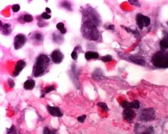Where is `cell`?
I'll list each match as a JSON object with an SVG mask.
<instances>
[{
	"instance_id": "obj_37",
	"label": "cell",
	"mask_w": 168,
	"mask_h": 134,
	"mask_svg": "<svg viewBox=\"0 0 168 134\" xmlns=\"http://www.w3.org/2000/svg\"><path fill=\"white\" fill-rule=\"evenodd\" d=\"M105 28L107 30H111V31H114L115 29L114 25H111V24L105 26Z\"/></svg>"
},
{
	"instance_id": "obj_3",
	"label": "cell",
	"mask_w": 168,
	"mask_h": 134,
	"mask_svg": "<svg viewBox=\"0 0 168 134\" xmlns=\"http://www.w3.org/2000/svg\"><path fill=\"white\" fill-rule=\"evenodd\" d=\"M151 62L156 68H168V51L160 50L155 53L152 56Z\"/></svg>"
},
{
	"instance_id": "obj_12",
	"label": "cell",
	"mask_w": 168,
	"mask_h": 134,
	"mask_svg": "<svg viewBox=\"0 0 168 134\" xmlns=\"http://www.w3.org/2000/svg\"><path fill=\"white\" fill-rule=\"evenodd\" d=\"M47 109H48V112L51 115L53 116L54 117H61L63 116V114L61 112L60 109L58 107L48 105Z\"/></svg>"
},
{
	"instance_id": "obj_13",
	"label": "cell",
	"mask_w": 168,
	"mask_h": 134,
	"mask_svg": "<svg viewBox=\"0 0 168 134\" xmlns=\"http://www.w3.org/2000/svg\"><path fill=\"white\" fill-rule=\"evenodd\" d=\"M129 59L134 63L140 66H145L146 64V60L143 57L140 56H130L129 57Z\"/></svg>"
},
{
	"instance_id": "obj_28",
	"label": "cell",
	"mask_w": 168,
	"mask_h": 134,
	"mask_svg": "<svg viewBox=\"0 0 168 134\" xmlns=\"http://www.w3.org/2000/svg\"><path fill=\"white\" fill-rule=\"evenodd\" d=\"M112 59V57L110 55H108L102 57L101 58V60L104 62V63H107V62H109Z\"/></svg>"
},
{
	"instance_id": "obj_27",
	"label": "cell",
	"mask_w": 168,
	"mask_h": 134,
	"mask_svg": "<svg viewBox=\"0 0 168 134\" xmlns=\"http://www.w3.org/2000/svg\"><path fill=\"white\" fill-rule=\"evenodd\" d=\"M7 134H17V130L15 126L12 125L10 128H7Z\"/></svg>"
},
{
	"instance_id": "obj_14",
	"label": "cell",
	"mask_w": 168,
	"mask_h": 134,
	"mask_svg": "<svg viewBox=\"0 0 168 134\" xmlns=\"http://www.w3.org/2000/svg\"><path fill=\"white\" fill-rule=\"evenodd\" d=\"M121 106L124 109H138L140 107V102L136 100L133 102H128L127 101H124L121 104Z\"/></svg>"
},
{
	"instance_id": "obj_2",
	"label": "cell",
	"mask_w": 168,
	"mask_h": 134,
	"mask_svg": "<svg viewBox=\"0 0 168 134\" xmlns=\"http://www.w3.org/2000/svg\"><path fill=\"white\" fill-rule=\"evenodd\" d=\"M81 31L83 37L87 39L90 41H97L99 38V31L96 26L93 24L91 22L88 21L84 22L81 28Z\"/></svg>"
},
{
	"instance_id": "obj_29",
	"label": "cell",
	"mask_w": 168,
	"mask_h": 134,
	"mask_svg": "<svg viewBox=\"0 0 168 134\" xmlns=\"http://www.w3.org/2000/svg\"><path fill=\"white\" fill-rule=\"evenodd\" d=\"M41 17H38L37 26L39 27H44L45 26H46L48 24L46 22H44L43 20H41Z\"/></svg>"
},
{
	"instance_id": "obj_38",
	"label": "cell",
	"mask_w": 168,
	"mask_h": 134,
	"mask_svg": "<svg viewBox=\"0 0 168 134\" xmlns=\"http://www.w3.org/2000/svg\"><path fill=\"white\" fill-rule=\"evenodd\" d=\"M45 10H46V13H48V14H50V13H51V12H52L51 9H50V8H48V7H46Z\"/></svg>"
},
{
	"instance_id": "obj_7",
	"label": "cell",
	"mask_w": 168,
	"mask_h": 134,
	"mask_svg": "<svg viewBox=\"0 0 168 134\" xmlns=\"http://www.w3.org/2000/svg\"><path fill=\"white\" fill-rule=\"evenodd\" d=\"M27 38L25 35L19 34L14 38V47L15 50H19L22 48L26 44Z\"/></svg>"
},
{
	"instance_id": "obj_31",
	"label": "cell",
	"mask_w": 168,
	"mask_h": 134,
	"mask_svg": "<svg viewBox=\"0 0 168 134\" xmlns=\"http://www.w3.org/2000/svg\"><path fill=\"white\" fill-rule=\"evenodd\" d=\"M55 88L54 85H50L48 87H45V94L48 93L50 92H51L55 90Z\"/></svg>"
},
{
	"instance_id": "obj_30",
	"label": "cell",
	"mask_w": 168,
	"mask_h": 134,
	"mask_svg": "<svg viewBox=\"0 0 168 134\" xmlns=\"http://www.w3.org/2000/svg\"><path fill=\"white\" fill-rule=\"evenodd\" d=\"M97 105H98V106H100L102 109L105 111H107L109 109L107 105L104 102H99L97 104Z\"/></svg>"
},
{
	"instance_id": "obj_23",
	"label": "cell",
	"mask_w": 168,
	"mask_h": 134,
	"mask_svg": "<svg viewBox=\"0 0 168 134\" xmlns=\"http://www.w3.org/2000/svg\"><path fill=\"white\" fill-rule=\"evenodd\" d=\"M140 134H155V130L154 128L150 126L142 132H140Z\"/></svg>"
},
{
	"instance_id": "obj_4",
	"label": "cell",
	"mask_w": 168,
	"mask_h": 134,
	"mask_svg": "<svg viewBox=\"0 0 168 134\" xmlns=\"http://www.w3.org/2000/svg\"><path fill=\"white\" fill-rule=\"evenodd\" d=\"M140 120L142 122L152 121L155 119V109L153 108H147L143 109L139 117Z\"/></svg>"
},
{
	"instance_id": "obj_34",
	"label": "cell",
	"mask_w": 168,
	"mask_h": 134,
	"mask_svg": "<svg viewBox=\"0 0 168 134\" xmlns=\"http://www.w3.org/2000/svg\"><path fill=\"white\" fill-rule=\"evenodd\" d=\"M41 17L44 19H51L52 16L50 15H49V14H48V13L44 12L41 14Z\"/></svg>"
},
{
	"instance_id": "obj_10",
	"label": "cell",
	"mask_w": 168,
	"mask_h": 134,
	"mask_svg": "<svg viewBox=\"0 0 168 134\" xmlns=\"http://www.w3.org/2000/svg\"><path fill=\"white\" fill-rule=\"evenodd\" d=\"M123 117L128 122L132 123L136 117V113L131 109H124L123 111Z\"/></svg>"
},
{
	"instance_id": "obj_8",
	"label": "cell",
	"mask_w": 168,
	"mask_h": 134,
	"mask_svg": "<svg viewBox=\"0 0 168 134\" xmlns=\"http://www.w3.org/2000/svg\"><path fill=\"white\" fill-rule=\"evenodd\" d=\"M31 40L35 45H41L44 41V36L43 33L38 31H35L29 34Z\"/></svg>"
},
{
	"instance_id": "obj_33",
	"label": "cell",
	"mask_w": 168,
	"mask_h": 134,
	"mask_svg": "<svg viewBox=\"0 0 168 134\" xmlns=\"http://www.w3.org/2000/svg\"><path fill=\"white\" fill-rule=\"evenodd\" d=\"M20 6L19 4H14L12 6V9L14 12H17L20 9Z\"/></svg>"
},
{
	"instance_id": "obj_16",
	"label": "cell",
	"mask_w": 168,
	"mask_h": 134,
	"mask_svg": "<svg viewBox=\"0 0 168 134\" xmlns=\"http://www.w3.org/2000/svg\"><path fill=\"white\" fill-rule=\"evenodd\" d=\"M1 31H2V34L4 35H10L12 31V28H11V25L9 24H4L3 25L2 22H1Z\"/></svg>"
},
{
	"instance_id": "obj_25",
	"label": "cell",
	"mask_w": 168,
	"mask_h": 134,
	"mask_svg": "<svg viewBox=\"0 0 168 134\" xmlns=\"http://www.w3.org/2000/svg\"><path fill=\"white\" fill-rule=\"evenodd\" d=\"M23 20L26 23H31L33 21V17L30 14H25L23 16Z\"/></svg>"
},
{
	"instance_id": "obj_15",
	"label": "cell",
	"mask_w": 168,
	"mask_h": 134,
	"mask_svg": "<svg viewBox=\"0 0 168 134\" xmlns=\"http://www.w3.org/2000/svg\"><path fill=\"white\" fill-rule=\"evenodd\" d=\"M62 34L57 32H54L52 34V39L54 43L57 44H62L64 41V38Z\"/></svg>"
},
{
	"instance_id": "obj_26",
	"label": "cell",
	"mask_w": 168,
	"mask_h": 134,
	"mask_svg": "<svg viewBox=\"0 0 168 134\" xmlns=\"http://www.w3.org/2000/svg\"><path fill=\"white\" fill-rule=\"evenodd\" d=\"M61 6L67 10H69V11L72 10V5L69 2H67V1L62 2L61 3Z\"/></svg>"
},
{
	"instance_id": "obj_6",
	"label": "cell",
	"mask_w": 168,
	"mask_h": 134,
	"mask_svg": "<svg viewBox=\"0 0 168 134\" xmlns=\"http://www.w3.org/2000/svg\"><path fill=\"white\" fill-rule=\"evenodd\" d=\"M85 16L87 19L86 21L91 22L95 26L98 25L99 22H100L97 13L92 9L86 10V12L85 13Z\"/></svg>"
},
{
	"instance_id": "obj_21",
	"label": "cell",
	"mask_w": 168,
	"mask_h": 134,
	"mask_svg": "<svg viewBox=\"0 0 168 134\" xmlns=\"http://www.w3.org/2000/svg\"><path fill=\"white\" fill-rule=\"evenodd\" d=\"M121 27L122 28H124V29L125 31H126L128 33H132L137 38L138 37L140 36L139 32L138 31L137 29L136 30H133V29H131V28H128V27H127L124 26V25H121Z\"/></svg>"
},
{
	"instance_id": "obj_17",
	"label": "cell",
	"mask_w": 168,
	"mask_h": 134,
	"mask_svg": "<svg viewBox=\"0 0 168 134\" xmlns=\"http://www.w3.org/2000/svg\"><path fill=\"white\" fill-rule=\"evenodd\" d=\"M35 86V81L32 79L27 80L24 83V88L26 90H32Z\"/></svg>"
},
{
	"instance_id": "obj_39",
	"label": "cell",
	"mask_w": 168,
	"mask_h": 134,
	"mask_svg": "<svg viewBox=\"0 0 168 134\" xmlns=\"http://www.w3.org/2000/svg\"><path fill=\"white\" fill-rule=\"evenodd\" d=\"M136 134H140V133H136Z\"/></svg>"
},
{
	"instance_id": "obj_9",
	"label": "cell",
	"mask_w": 168,
	"mask_h": 134,
	"mask_svg": "<svg viewBox=\"0 0 168 134\" xmlns=\"http://www.w3.org/2000/svg\"><path fill=\"white\" fill-rule=\"evenodd\" d=\"M51 59L54 63L60 64L63 60V53L59 49L54 50L51 54Z\"/></svg>"
},
{
	"instance_id": "obj_20",
	"label": "cell",
	"mask_w": 168,
	"mask_h": 134,
	"mask_svg": "<svg viewBox=\"0 0 168 134\" xmlns=\"http://www.w3.org/2000/svg\"><path fill=\"white\" fill-rule=\"evenodd\" d=\"M56 28L58 31H60V33L62 35L65 34L67 33L66 28L65 27V25L63 23L60 22L58 23L56 25Z\"/></svg>"
},
{
	"instance_id": "obj_18",
	"label": "cell",
	"mask_w": 168,
	"mask_h": 134,
	"mask_svg": "<svg viewBox=\"0 0 168 134\" xmlns=\"http://www.w3.org/2000/svg\"><path fill=\"white\" fill-rule=\"evenodd\" d=\"M99 57V53L94 51H88L85 55V57L87 60L98 59Z\"/></svg>"
},
{
	"instance_id": "obj_40",
	"label": "cell",
	"mask_w": 168,
	"mask_h": 134,
	"mask_svg": "<svg viewBox=\"0 0 168 134\" xmlns=\"http://www.w3.org/2000/svg\"><path fill=\"white\" fill-rule=\"evenodd\" d=\"M167 37H168V36H167Z\"/></svg>"
},
{
	"instance_id": "obj_11",
	"label": "cell",
	"mask_w": 168,
	"mask_h": 134,
	"mask_svg": "<svg viewBox=\"0 0 168 134\" xmlns=\"http://www.w3.org/2000/svg\"><path fill=\"white\" fill-rule=\"evenodd\" d=\"M26 66V63L23 60H19L16 63L15 67V70L13 72V77H17L22 72L23 69L25 68Z\"/></svg>"
},
{
	"instance_id": "obj_1",
	"label": "cell",
	"mask_w": 168,
	"mask_h": 134,
	"mask_svg": "<svg viewBox=\"0 0 168 134\" xmlns=\"http://www.w3.org/2000/svg\"><path fill=\"white\" fill-rule=\"evenodd\" d=\"M50 65V59L45 54H40L36 58L33 66L32 75L34 77L38 78L43 76L48 71Z\"/></svg>"
},
{
	"instance_id": "obj_22",
	"label": "cell",
	"mask_w": 168,
	"mask_h": 134,
	"mask_svg": "<svg viewBox=\"0 0 168 134\" xmlns=\"http://www.w3.org/2000/svg\"><path fill=\"white\" fill-rule=\"evenodd\" d=\"M43 134H59L58 131L56 129H51L48 127H45Z\"/></svg>"
},
{
	"instance_id": "obj_35",
	"label": "cell",
	"mask_w": 168,
	"mask_h": 134,
	"mask_svg": "<svg viewBox=\"0 0 168 134\" xmlns=\"http://www.w3.org/2000/svg\"><path fill=\"white\" fill-rule=\"evenodd\" d=\"M86 115H82L79 116L78 118H77V120L78 122L80 123H84V121H85V119H86Z\"/></svg>"
},
{
	"instance_id": "obj_5",
	"label": "cell",
	"mask_w": 168,
	"mask_h": 134,
	"mask_svg": "<svg viewBox=\"0 0 168 134\" xmlns=\"http://www.w3.org/2000/svg\"><path fill=\"white\" fill-rule=\"evenodd\" d=\"M151 20L149 17L138 14L136 16V23L140 29H143L144 27H148L150 24Z\"/></svg>"
},
{
	"instance_id": "obj_19",
	"label": "cell",
	"mask_w": 168,
	"mask_h": 134,
	"mask_svg": "<svg viewBox=\"0 0 168 134\" xmlns=\"http://www.w3.org/2000/svg\"><path fill=\"white\" fill-rule=\"evenodd\" d=\"M160 46L162 50L168 49V37H165L160 42Z\"/></svg>"
},
{
	"instance_id": "obj_32",
	"label": "cell",
	"mask_w": 168,
	"mask_h": 134,
	"mask_svg": "<svg viewBox=\"0 0 168 134\" xmlns=\"http://www.w3.org/2000/svg\"><path fill=\"white\" fill-rule=\"evenodd\" d=\"M129 2L131 4L135 5V6H137V7H140V6H141L139 1H137V0H130V1H129Z\"/></svg>"
},
{
	"instance_id": "obj_36",
	"label": "cell",
	"mask_w": 168,
	"mask_h": 134,
	"mask_svg": "<svg viewBox=\"0 0 168 134\" xmlns=\"http://www.w3.org/2000/svg\"><path fill=\"white\" fill-rule=\"evenodd\" d=\"M8 84H9V86L11 88H13V87H14V86H15V82H14V81H13L12 79H9L8 80Z\"/></svg>"
},
{
	"instance_id": "obj_24",
	"label": "cell",
	"mask_w": 168,
	"mask_h": 134,
	"mask_svg": "<svg viewBox=\"0 0 168 134\" xmlns=\"http://www.w3.org/2000/svg\"><path fill=\"white\" fill-rule=\"evenodd\" d=\"M80 46H76L71 53V57L74 60H76L78 58V53L77 50H78Z\"/></svg>"
}]
</instances>
